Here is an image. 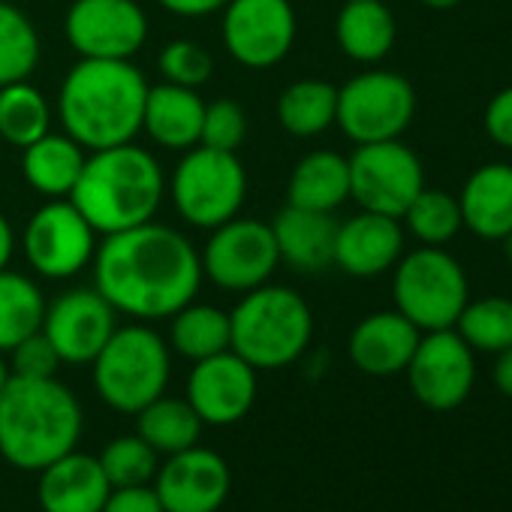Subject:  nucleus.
<instances>
[{"label":"nucleus","mask_w":512,"mask_h":512,"mask_svg":"<svg viewBox=\"0 0 512 512\" xmlns=\"http://www.w3.org/2000/svg\"><path fill=\"white\" fill-rule=\"evenodd\" d=\"M94 281L106 302L136 320H169L202 284L196 247L172 226L139 223L112 232L94 253Z\"/></svg>","instance_id":"nucleus-1"},{"label":"nucleus","mask_w":512,"mask_h":512,"mask_svg":"<svg viewBox=\"0 0 512 512\" xmlns=\"http://www.w3.org/2000/svg\"><path fill=\"white\" fill-rule=\"evenodd\" d=\"M148 82L130 61L82 58L64 79L58 115L64 133L88 151L133 142L142 130Z\"/></svg>","instance_id":"nucleus-2"},{"label":"nucleus","mask_w":512,"mask_h":512,"mask_svg":"<svg viewBox=\"0 0 512 512\" xmlns=\"http://www.w3.org/2000/svg\"><path fill=\"white\" fill-rule=\"evenodd\" d=\"M82 404L55 377H10L0 392V455L19 470H43L82 437Z\"/></svg>","instance_id":"nucleus-3"},{"label":"nucleus","mask_w":512,"mask_h":512,"mask_svg":"<svg viewBox=\"0 0 512 512\" xmlns=\"http://www.w3.org/2000/svg\"><path fill=\"white\" fill-rule=\"evenodd\" d=\"M163 190L166 178L157 157L127 142L91 151L67 199L85 214L94 232L112 235L154 220Z\"/></svg>","instance_id":"nucleus-4"},{"label":"nucleus","mask_w":512,"mask_h":512,"mask_svg":"<svg viewBox=\"0 0 512 512\" xmlns=\"http://www.w3.org/2000/svg\"><path fill=\"white\" fill-rule=\"evenodd\" d=\"M314 314L308 302L287 290L263 284L229 314V350L256 371H278L293 365L311 344Z\"/></svg>","instance_id":"nucleus-5"},{"label":"nucleus","mask_w":512,"mask_h":512,"mask_svg":"<svg viewBox=\"0 0 512 512\" xmlns=\"http://www.w3.org/2000/svg\"><path fill=\"white\" fill-rule=\"evenodd\" d=\"M91 365L97 395L112 410L130 416L160 398L172 374L169 344L142 323L115 329Z\"/></svg>","instance_id":"nucleus-6"},{"label":"nucleus","mask_w":512,"mask_h":512,"mask_svg":"<svg viewBox=\"0 0 512 512\" xmlns=\"http://www.w3.org/2000/svg\"><path fill=\"white\" fill-rule=\"evenodd\" d=\"M395 311L404 314L419 332L452 329L464 311L467 275L455 256L443 247H419L395 263L392 278Z\"/></svg>","instance_id":"nucleus-7"},{"label":"nucleus","mask_w":512,"mask_h":512,"mask_svg":"<svg viewBox=\"0 0 512 512\" xmlns=\"http://www.w3.org/2000/svg\"><path fill=\"white\" fill-rule=\"evenodd\" d=\"M247 193V175L235 151L190 148L172 172V202L196 229H214L232 217Z\"/></svg>","instance_id":"nucleus-8"},{"label":"nucleus","mask_w":512,"mask_h":512,"mask_svg":"<svg viewBox=\"0 0 512 512\" xmlns=\"http://www.w3.org/2000/svg\"><path fill=\"white\" fill-rule=\"evenodd\" d=\"M202 278L229 293H250L269 284L281 253L272 232V223L253 217H232L211 229V238L202 247Z\"/></svg>","instance_id":"nucleus-9"},{"label":"nucleus","mask_w":512,"mask_h":512,"mask_svg":"<svg viewBox=\"0 0 512 512\" xmlns=\"http://www.w3.org/2000/svg\"><path fill=\"white\" fill-rule=\"evenodd\" d=\"M416 115L413 85L389 70H371L338 88L335 124L356 145L398 139Z\"/></svg>","instance_id":"nucleus-10"},{"label":"nucleus","mask_w":512,"mask_h":512,"mask_svg":"<svg viewBox=\"0 0 512 512\" xmlns=\"http://www.w3.org/2000/svg\"><path fill=\"white\" fill-rule=\"evenodd\" d=\"M347 163H350V199H356L362 211L401 220L407 205L425 187V172L419 157L398 139L359 145Z\"/></svg>","instance_id":"nucleus-11"},{"label":"nucleus","mask_w":512,"mask_h":512,"mask_svg":"<svg viewBox=\"0 0 512 512\" xmlns=\"http://www.w3.org/2000/svg\"><path fill=\"white\" fill-rule=\"evenodd\" d=\"M22 247L37 275L67 281L94 263L97 232L70 199H52L28 220Z\"/></svg>","instance_id":"nucleus-12"},{"label":"nucleus","mask_w":512,"mask_h":512,"mask_svg":"<svg viewBox=\"0 0 512 512\" xmlns=\"http://www.w3.org/2000/svg\"><path fill=\"white\" fill-rule=\"evenodd\" d=\"M296 43L290 0H229L223 7V46L250 70L281 64Z\"/></svg>","instance_id":"nucleus-13"},{"label":"nucleus","mask_w":512,"mask_h":512,"mask_svg":"<svg viewBox=\"0 0 512 512\" xmlns=\"http://www.w3.org/2000/svg\"><path fill=\"white\" fill-rule=\"evenodd\" d=\"M64 34L82 58L130 61L148 40V16L136 0H76Z\"/></svg>","instance_id":"nucleus-14"},{"label":"nucleus","mask_w":512,"mask_h":512,"mask_svg":"<svg viewBox=\"0 0 512 512\" xmlns=\"http://www.w3.org/2000/svg\"><path fill=\"white\" fill-rule=\"evenodd\" d=\"M404 371L416 401L428 410L461 407L476 380L473 350L455 329L425 332Z\"/></svg>","instance_id":"nucleus-15"},{"label":"nucleus","mask_w":512,"mask_h":512,"mask_svg":"<svg viewBox=\"0 0 512 512\" xmlns=\"http://www.w3.org/2000/svg\"><path fill=\"white\" fill-rule=\"evenodd\" d=\"M115 314L118 311L106 302V296L97 287L67 290L46 305L43 335L52 341L61 362L91 365L112 338V332L118 329Z\"/></svg>","instance_id":"nucleus-16"},{"label":"nucleus","mask_w":512,"mask_h":512,"mask_svg":"<svg viewBox=\"0 0 512 512\" xmlns=\"http://www.w3.org/2000/svg\"><path fill=\"white\" fill-rule=\"evenodd\" d=\"M184 398L202 425H235L256 401V368L232 350L193 362Z\"/></svg>","instance_id":"nucleus-17"},{"label":"nucleus","mask_w":512,"mask_h":512,"mask_svg":"<svg viewBox=\"0 0 512 512\" xmlns=\"http://www.w3.org/2000/svg\"><path fill=\"white\" fill-rule=\"evenodd\" d=\"M229 464L199 443L166 455L154 473V491L166 512H217L229 497Z\"/></svg>","instance_id":"nucleus-18"},{"label":"nucleus","mask_w":512,"mask_h":512,"mask_svg":"<svg viewBox=\"0 0 512 512\" xmlns=\"http://www.w3.org/2000/svg\"><path fill=\"white\" fill-rule=\"evenodd\" d=\"M404 229L398 217L362 211L338 223L335 235V266L353 278H377L401 260Z\"/></svg>","instance_id":"nucleus-19"},{"label":"nucleus","mask_w":512,"mask_h":512,"mask_svg":"<svg viewBox=\"0 0 512 512\" xmlns=\"http://www.w3.org/2000/svg\"><path fill=\"white\" fill-rule=\"evenodd\" d=\"M112 485L94 455L67 452L40 470L37 500L43 512H100Z\"/></svg>","instance_id":"nucleus-20"},{"label":"nucleus","mask_w":512,"mask_h":512,"mask_svg":"<svg viewBox=\"0 0 512 512\" xmlns=\"http://www.w3.org/2000/svg\"><path fill=\"white\" fill-rule=\"evenodd\" d=\"M422 332L398 311H377L365 317L350 335V359L359 371L371 377H392L401 374Z\"/></svg>","instance_id":"nucleus-21"},{"label":"nucleus","mask_w":512,"mask_h":512,"mask_svg":"<svg viewBox=\"0 0 512 512\" xmlns=\"http://www.w3.org/2000/svg\"><path fill=\"white\" fill-rule=\"evenodd\" d=\"M281 263H290L296 272H323L335 266V235L338 220L329 211H311L287 205L272 220Z\"/></svg>","instance_id":"nucleus-22"},{"label":"nucleus","mask_w":512,"mask_h":512,"mask_svg":"<svg viewBox=\"0 0 512 512\" xmlns=\"http://www.w3.org/2000/svg\"><path fill=\"white\" fill-rule=\"evenodd\" d=\"M202 115H205V103L196 94V88H181V85L163 82V85L148 88L142 130L160 148L190 151L193 145H199Z\"/></svg>","instance_id":"nucleus-23"},{"label":"nucleus","mask_w":512,"mask_h":512,"mask_svg":"<svg viewBox=\"0 0 512 512\" xmlns=\"http://www.w3.org/2000/svg\"><path fill=\"white\" fill-rule=\"evenodd\" d=\"M461 223L488 241H500L512 232V166L509 163H485L479 166L461 196Z\"/></svg>","instance_id":"nucleus-24"},{"label":"nucleus","mask_w":512,"mask_h":512,"mask_svg":"<svg viewBox=\"0 0 512 512\" xmlns=\"http://www.w3.org/2000/svg\"><path fill=\"white\" fill-rule=\"evenodd\" d=\"M85 148L70 139L67 133H46L37 142H31L22 154V175L25 181L49 196V199H67L85 169Z\"/></svg>","instance_id":"nucleus-25"},{"label":"nucleus","mask_w":512,"mask_h":512,"mask_svg":"<svg viewBox=\"0 0 512 512\" xmlns=\"http://www.w3.org/2000/svg\"><path fill=\"white\" fill-rule=\"evenodd\" d=\"M335 37L350 61L377 64L395 46V16L383 0H347L335 22Z\"/></svg>","instance_id":"nucleus-26"},{"label":"nucleus","mask_w":512,"mask_h":512,"mask_svg":"<svg viewBox=\"0 0 512 512\" xmlns=\"http://www.w3.org/2000/svg\"><path fill=\"white\" fill-rule=\"evenodd\" d=\"M350 199V163L335 151H311L290 175L287 205L311 211H335Z\"/></svg>","instance_id":"nucleus-27"},{"label":"nucleus","mask_w":512,"mask_h":512,"mask_svg":"<svg viewBox=\"0 0 512 512\" xmlns=\"http://www.w3.org/2000/svg\"><path fill=\"white\" fill-rule=\"evenodd\" d=\"M136 434L157 452L175 455L199 443L202 419L187 398H169L166 392L136 413Z\"/></svg>","instance_id":"nucleus-28"},{"label":"nucleus","mask_w":512,"mask_h":512,"mask_svg":"<svg viewBox=\"0 0 512 512\" xmlns=\"http://www.w3.org/2000/svg\"><path fill=\"white\" fill-rule=\"evenodd\" d=\"M338 115V88L320 79H302L284 88L278 100V121L287 133L311 139L326 133Z\"/></svg>","instance_id":"nucleus-29"},{"label":"nucleus","mask_w":512,"mask_h":512,"mask_svg":"<svg viewBox=\"0 0 512 512\" xmlns=\"http://www.w3.org/2000/svg\"><path fill=\"white\" fill-rule=\"evenodd\" d=\"M43 290L19 272H0V353H10L19 341L43 329L46 317Z\"/></svg>","instance_id":"nucleus-30"},{"label":"nucleus","mask_w":512,"mask_h":512,"mask_svg":"<svg viewBox=\"0 0 512 512\" xmlns=\"http://www.w3.org/2000/svg\"><path fill=\"white\" fill-rule=\"evenodd\" d=\"M169 329V344L181 359L202 362L229 350V314L214 305H184L175 311Z\"/></svg>","instance_id":"nucleus-31"},{"label":"nucleus","mask_w":512,"mask_h":512,"mask_svg":"<svg viewBox=\"0 0 512 512\" xmlns=\"http://www.w3.org/2000/svg\"><path fill=\"white\" fill-rule=\"evenodd\" d=\"M52 109L43 91H37L28 79L0 88V139L13 148H28L40 136L49 133Z\"/></svg>","instance_id":"nucleus-32"},{"label":"nucleus","mask_w":512,"mask_h":512,"mask_svg":"<svg viewBox=\"0 0 512 512\" xmlns=\"http://www.w3.org/2000/svg\"><path fill=\"white\" fill-rule=\"evenodd\" d=\"M40 61V37L34 22L13 4L0 0V88L25 82Z\"/></svg>","instance_id":"nucleus-33"},{"label":"nucleus","mask_w":512,"mask_h":512,"mask_svg":"<svg viewBox=\"0 0 512 512\" xmlns=\"http://www.w3.org/2000/svg\"><path fill=\"white\" fill-rule=\"evenodd\" d=\"M455 326L470 350L500 353L512 347V299L488 296L467 302Z\"/></svg>","instance_id":"nucleus-34"},{"label":"nucleus","mask_w":512,"mask_h":512,"mask_svg":"<svg viewBox=\"0 0 512 512\" xmlns=\"http://www.w3.org/2000/svg\"><path fill=\"white\" fill-rule=\"evenodd\" d=\"M404 220H407V229L422 244H431V247L446 244L464 226L461 223V205H458V199L449 196L446 190H431V187H422L419 190V196L407 205Z\"/></svg>","instance_id":"nucleus-35"},{"label":"nucleus","mask_w":512,"mask_h":512,"mask_svg":"<svg viewBox=\"0 0 512 512\" xmlns=\"http://www.w3.org/2000/svg\"><path fill=\"white\" fill-rule=\"evenodd\" d=\"M157 452L139 437V434H124L115 437L112 443H106V449L100 452V467L109 479L112 488L121 485H148L154 482L157 473Z\"/></svg>","instance_id":"nucleus-36"},{"label":"nucleus","mask_w":512,"mask_h":512,"mask_svg":"<svg viewBox=\"0 0 512 512\" xmlns=\"http://www.w3.org/2000/svg\"><path fill=\"white\" fill-rule=\"evenodd\" d=\"M157 67H160V76L166 82L181 85V88H199V85L208 82V76L214 70V61L199 43L175 40L160 52Z\"/></svg>","instance_id":"nucleus-37"},{"label":"nucleus","mask_w":512,"mask_h":512,"mask_svg":"<svg viewBox=\"0 0 512 512\" xmlns=\"http://www.w3.org/2000/svg\"><path fill=\"white\" fill-rule=\"evenodd\" d=\"M247 136V115L235 100H214L205 106L199 145L214 151H238Z\"/></svg>","instance_id":"nucleus-38"},{"label":"nucleus","mask_w":512,"mask_h":512,"mask_svg":"<svg viewBox=\"0 0 512 512\" xmlns=\"http://www.w3.org/2000/svg\"><path fill=\"white\" fill-rule=\"evenodd\" d=\"M61 368V356L52 347V341L40 332L28 335L10 350V374L16 377H55Z\"/></svg>","instance_id":"nucleus-39"},{"label":"nucleus","mask_w":512,"mask_h":512,"mask_svg":"<svg viewBox=\"0 0 512 512\" xmlns=\"http://www.w3.org/2000/svg\"><path fill=\"white\" fill-rule=\"evenodd\" d=\"M100 512H166L154 485H121L112 488Z\"/></svg>","instance_id":"nucleus-40"},{"label":"nucleus","mask_w":512,"mask_h":512,"mask_svg":"<svg viewBox=\"0 0 512 512\" xmlns=\"http://www.w3.org/2000/svg\"><path fill=\"white\" fill-rule=\"evenodd\" d=\"M482 124L491 142L512 151V88H503L500 94L488 100Z\"/></svg>","instance_id":"nucleus-41"},{"label":"nucleus","mask_w":512,"mask_h":512,"mask_svg":"<svg viewBox=\"0 0 512 512\" xmlns=\"http://www.w3.org/2000/svg\"><path fill=\"white\" fill-rule=\"evenodd\" d=\"M163 10H169L172 16L181 19H202V16H214L220 13L229 0H157Z\"/></svg>","instance_id":"nucleus-42"},{"label":"nucleus","mask_w":512,"mask_h":512,"mask_svg":"<svg viewBox=\"0 0 512 512\" xmlns=\"http://www.w3.org/2000/svg\"><path fill=\"white\" fill-rule=\"evenodd\" d=\"M494 386L506 395V398H512V347H506V350H500L497 353V362H494Z\"/></svg>","instance_id":"nucleus-43"},{"label":"nucleus","mask_w":512,"mask_h":512,"mask_svg":"<svg viewBox=\"0 0 512 512\" xmlns=\"http://www.w3.org/2000/svg\"><path fill=\"white\" fill-rule=\"evenodd\" d=\"M13 250H16V232L10 226V220L0 214V272H4L13 260Z\"/></svg>","instance_id":"nucleus-44"},{"label":"nucleus","mask_w":512,"mask_h":512,"mask_svg":"<svg viewBox=\"0 0 512 512\" xmlns=\"http://www.w3.org/2000/svg\"><path fill=\"white\" fill-rule=\"evenodd\" d=\"M425 7H431V10H452V7H458L461 0H422Z\"/></svg>","instance_id":"nucleus-45"},{"label":"nucleus","mask_w":512,"mask_h":512,"mask_svg":"<svg viewBox=\"0 0 512 512\" xmlns=\"http://www.w3.org/2000/svg\"><path fill=\"white\" fill-rule=\"evenodd\" d=\"M10 377H13V374H10V362L4 359V353H0V392H4V386H7Z\"/></svg>","instance_id":"nucleus-46"},{"label":"nucleus","mask_w":512,"mask_h":512,"mask_svg":"<svg viewBox=\"0 0 512 512\" xmlns=\"http://www.w3.org/2000/svg\"><path fill=\"white\" fill-rule=\"evenodd\" d=\"M500 241H503V253H506V260L512 263V232H506Z\"/></svg>","instance_id":"nucleus-47"}]
</instances>
